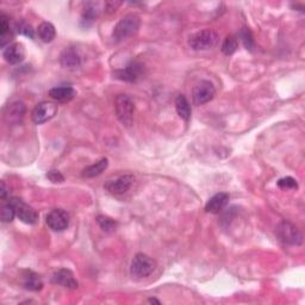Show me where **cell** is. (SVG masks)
<instances>
[{
  "mask_svg": "<svg viewBox=\"0 0 305 305\" xmlns=\"http://www.w3.org/2000/svg\"><path fill=\"white\" fill-rule=\"evenodd\" d=\"M141 20L135 15H127L114 26L112 37L116 42H122L135 35L140 29Z\"/></svg>",
  "mask_w": 305,
  "mask_h": 305,
  "instance_id": "cell-1",
  "label": "cell"
},
{
  "mask_svg": "<svg viewBox=\"0 0 305 305\" xmlns=\"http://www.w3.org/2000/svg\"><path fill=\"white\" fill-rule=\"evenodd\" d=\"M155 267H157V262L154 260L143 253H138L131 261L130 273L134 278L143 279L155 271Z\"/></svg>",
  "mask_w": 305,
  "mask_h": 305,
  "instance_id": "cell-2",
  "label": "cell"
},
{
  "mask_svg": "<svg viewBox=\"0 0 305 305\" xmlns=\"http://www.w3.org/2000/svg\"><path fill=\"white\" fill-rule=\"evenodd\" d=\"M114 111L117 118L126 127H130L134 120L135 105L133 99L127 95H118L114 100Z\"/></svg>",
  "mask_w": 305,
  "mask_h": 305,
  "instance_id": "cell-3",
  "label": "cell"
},
{
  "mask_svg": "<svg viewBox=\"0 0 305 305\" xmlns=\"http://www.w3.org/2000/svg\"><path fill=\"white\" fill-rule=\"evenodd\" d=\"M218 41L220 36L216 31L206 29L192 35L189 40V44L193 50H209L217 46Z\"/></svg>",
  "mask_w": 305,
  "mask_h": 305,
  "instance_id": "cell-4",
  "label": "cell"
},
{
  "mask_svg": "<svg viewBox=\"0 0 305 305\" xmlns=\"http://www.w3.org/2000/svg\"><path fill=\"white\" fill-rule=\"evenodd\" d=\"M58 107L56 104L50 102H42L37 104L31 113V118H33L35 124H43L50 120L55 114L57 113Z\"/></svg>",
  "mask_w": 305,
  "mask_h": 305,
  "instance_id": "cell-5",
  "label": "cell"
},
{
  "mask_svg": "<svg viewBox=\"0 0 305 305\" xmlns=\"http://www.w3.org/2000/svg\"><path fill=\"white\" fill-rule=\"evenodd\" d=\"M277 233H278L280 240L285 242L286 245L298 246L303 242V235L300 234V231L293 224L289 223V222H283L277 229Z\"/></svg>",
  "mask_w": 305,
  "mask_h": 305,
  "instance_id": "cell-6",
  "label": "cell"
},
{
  "mask_svg": "<svg viewBox=\"0 0 305 305\" xmlns=\"http://www.w3.org/2000/svg\"><path fill=\"white\" fill-rule=\"evenodd\" d=\"M215 95H216V88H215L212 82L203 80L193 88V102L196 105H204V104L212 100Z\"/></svg>",
  "mask_w": 305,
  "mask_h": 305,
  "instance_id": "cell-7",
  "label": "cell"
},
{
  "mask_svg": "<svg viewBox=\"0 0 305 305\" xmlns=\"http://www.w3.org/2000/svg\"><path fill=\"white\" fill-rule=\"evenodd\" d=\"M10 203H11L13 207H15L17 217H18L22 222H24V223L35 224L38 221V214L33 209V207L24 203L23 200H20L18 198H12L10 199Z\"/></svg>",
  "mask_w": 305,
  "mask_h": 305,
  "instance_id": "cell-8",
  "label": "cell"
},
{
  "mask_svg": "<svg viewBox=\"0 0 305 305\" xmlns=\"http://www.w3.org/2000/svg\"><path fill=\"white\" fill-rule=\"evenodd\" d=\"M46 222L51 230L64 231L69 225V215L62 209H54L47 215Z\"/></svg>",
  "mask_w": 305,
  "mask_h": 305,
  "instance_id": "cell-9",
  "label": "cell"
},
{
  "mask_svg": "<svg viewBox=\"0 0 305 305\" xmlns=\"http://www.w3.org/2000/svg\"><path fill=\"white\" fill-rule=\"evenodd\" d=\"M3 56L10 65H17L20 64L25 57V49L22 43H11L8 47L4 48L3 51Z\"/></svg>",
  "mask_w": 305,
  "mask_h": 305,
  "instance_id": "cell-10",
  "label": "cell"
},
{
  "mask_svg": "<svg viewBox=\"0 0 305 305\" xmlns=\"http://www.w3.org/2000/svg\"><path fill=\"white\" fill-rule=\"evenodd\" d=\"M51 282L55 285H60L62 287H66V289L75 290L78 287V282L75 280L73 273L65 268H61L55 272L53 277H51Z\"/></svg>",
  "mask_w": 305,
  "mask_h": 305,
  "instance_id": "cell-11",
  "label": "cell"
},
{
  "mask_svg": "<svg viewBox=\"0 0 305 305\" xmlns=\"http://www.w3.org/2000/svg\"><path fill=\"white\" fill-rule=\"evenodd\" d=\"M134 181L133 175H122L116 180H111L105 185L107 190L114 195H123L131 187V184Z\"/></svg>",
  "mask_w": 305,
  "mask_h": 305,
  "instance_id": "cell-12",
  "label": "cell"
},
{
  "mask_svg": "<svg viewBox=\"0 0 305 305\" xmlns=\"http://www.w3.org/2000/svg\"><path fill=\"white\" fill-rule=\"evenodd\" d=\"M228 202H229L228 193H224V192L217 193V195L211 197V198L207 200L205 205V211L210 214H220L221 211L227 206Z\"/></svg>",
  "mask_w": 305,
  "mask_h": 305,
  "instance_id": "cell-13",
  "label": "cell"
},
{
  "mask_svg": "<svg viewBox=\"0 0 305 305\" xmlns=\"http://www.w3.org/2000/svg\"><path fill=\"white\" fill-rule=\"evenodd\" d=\"M141 73H142V66L140 64H137V62H131L130 65H128L126 68L122 69V71L116 72V78H118L120 80H124V81L134 82L140 78Z\"/></svg>",
  "mask_w": 305,
  "mask_h": 305,
  "instance_id": "cell-14",
  "label": "cell"
},
{
  "mask_svg": "<svg viewBox=\"0 0 305 305\" xmlns=\"http://www.w3.org/2000/svg\"><path fill=\"white\" fill-rule=\"evenodd\" d=\"M25 113V106L22 102L9 104L5 110V118L9 123H18Z\"/></svg>",
  "mask_w": 305,
  "mask_h": 305,
  "instance_id": "cell-15",
  "label": "cell"
},
{
  "mask_svg": "<svg viewBox=\"0 0 305 305\" xmlns=\"http://www.w3.org/2000/svg\"><path fill=\"white\" fill-rule=\"evenodd\" d=\"M76 95L75 89L71 86H61V87H54L49 91V96L56 102L66 103L74 98Z\"/></svg>",
  "mask_w": 305,
  "mask_h": 305,
  "instance_id": "cell-16",
  "label": "cell"
},
{
  "mask_svg": "<svg viewBox=\"0 0 305 305\" xmlns=\"http://www.w3.org/2000/svg\"><path fill=\"white\" fill-rule=\"evenodd\" d=\"M13 34L11 27H10L9 18L5 15H2L0 16V46H2L3 49H4L5 46H9Z\"/></svg>",
  "mask_w": 305,
  "mask_h": 305,
  "instance_id": "cell-17",
  "label": "cell"
},
{
  "mask_svg": "<svg viewBox=\"0 0 305 305\" xmlns=\"http://www.w3.org/2000/svg\"><path fill=\"white\" fill-rule=\"evenodd\" d=\"M61 65L65 68L75 69L80 66V57L73 48H68L61 54Z\"/></svg>",
  "mask_w": 305,
  "mask_h": 305,
  "instance_id": "cell-18",
  "label": "cell"
},
{
  "mask_svg": "<svg viewBox=\"0 0 305 305\" xmlns=\"http://www.w3.org/2000/svg\"><path fill=\"white\" fill-rule=\"evenodd\" d=\"M175 109H176V112H178L180 118H182L185 122H189L191 118V112H192V110H191V105H190L189 100L186 99L185 96L180 95L176 97Z\"/></svg>",
  "mask_w": 305,
  "mask_h": 305,
  "instance_id": "cell-19",
  "label": "cell"
},
{
  "mask_svg": "<svg viewBox=\"0 0 305 305\" xmlns=\"http://www.w3.org/2000/svg\"><path fill=\"white\" fill-rule=\"evenodd\" d=\"M23 285L26 290L29 291H40L42 290L43 283H42V279L40 278V276L36 274V273L26 271L25 276H24Z\"/></svg>",
  "mask_w": 305,
  "mask_h": 305,
  "instance_id": "cell-20",
  "label": "cell"
},
{
  "mask_svg": "<svg viewBox=\"0 0 305 305\" xmlns=\"http://www.w3.org/2000/svg\"><path fill=\"white\" fill-rule=\"evenodd\" d=\"M107 166H109V161H107L106 158H104L102 160L97 161L96 164L86 167L84 171H82V176H85V178H95V176L102 174L107 168Z\"/></svg>",
  "mask_w": 305,
  "mask_h": 305,
  "instance_id": "cell-21",
  "label": "cell"
},
{
  "mask_svg": "<svg viewBox=\"0 0 305 305\" xmlns=\"http://www.w3.org/2000/svg\"><path fill=\"white\" fill-rule=\"evenodd\" d=\"M37 34L38 37H40L43 42L49 43L54 40L55 36H56V30H55V26L51 23L43 22L38 26Z\"/></svg>",
  "mask_w": 305,
  "mask_h": 305,
  "instance_id": "cell-22",
  "label": "cell"
},
{
  "mask_svg": "<svg viewBox=\"0 0 305 305\" xmlns=\"http://www.w3.org/2000/svg\"><path fill=\"white\" fill-rule=\"evenodd\" d=\"M238 47V41L237 38L233 36V35H229L224 38L223 43H222V51L225 55H233L235 51L237 50Z\"/></svg>",
  "mask_w": 305,
  "mask_h": 305,
  "instance_id": "cell-23",
  "label": "cell"
},
{
  "mask_svg": "<svg viewBox=\"0 0 305 305\" xmlns=\"http://www.w3.org/2000/svg\"><path fill=\"white\" fill-rule=\"evenodd\" d=\"M98 4H95V3H87L85 5L84 9V13H82V18L86 22H92L95 20L97 17H98Z\"/></svg>",
  "mask_w": 305,
  "mask_h": 305,
  "instance_id": "cell-24",
  "label": "cell"
},
{
  "mask_svg": "<svg viewBox=\"0 0 305 305\" xmlns=\"http://www.w3.org/2000/svg\"><path fill=\"white\" fill-rule=\"evenodd\" d=\"M15 30L18 34L24 35V36H27V37H30V38H34L35 37L33 26H31L29 23L24 22V20H19V22H17L15 24Z\"/></svg>",
  "mask_w": 305,
  "mask_h": 305,
  "instance_id": "cell-25",
  "label": "cell"
},
{
  "mask_svg": "<svg viewBox=\"0 0 305 305\" xmlns=\"http://www.w3.org/2000/svg\"><path fill=\"white\" fill-rule=\"evenodd\" d=\"M16 215V210L11 203L5 204V205L2 206V221L4 223H10V222L13 221Z\"/></svg>",
  "mask_w": 305,
  "mask_h": 305,
  "instance_id": "cell-26",
  "label": "cell"
},
{
  "mask_svg": "<svg viewBox=\"0 0 305 305\" xmlns=\"http://www.w3.org/2000/svg\"><path fill=\"white\" fill-rule=\"evenodd\" d=\"M97 222H98V223H99L100 228H102L103 230L107 231V233H110V231L116 230L117 223L113 220H111V218H109V217L98 216V217H97Z\"/></svg>",
  "mask_w": 305,
  "mask_h": 305,
  "instance_id": "cell-27",
  "label": "cell"
},
{
  "mask_svg": "<svg viewBox=\"0 0 305 305\" xmlns=\"http://www.w3.org/2000/svg\"><path fill=\"white\" fill-rule=\"evenodd\" d=\"M240 38H241L242 43H243V46L247 48V49L253 50V48H254L255 43H254V40H253L252 33L248 30V27H243V29L241 30Z\"/></svg>",
  "mask_w": 305,
  "mask_h": 305,
  "instance_id": "cell-28",
  "label": "cell"
},
{
  "mask_svg": "<svg viewBox=\"0 0 305 305\" xmlns=\"http://www.w3.org/2000/svg\"><path fill=\"white\" fill-rule=\"evenodd\" d=\"M278 186L283 190H291V189H297L298 184L296 181V179L291 178V176H286V178H283L279 180Z\"/></svg>",
  "mask_w": 305,
  "mask_h": 305,
  "instance_id": "cell-29",
  "label": "cell"
},
{
  "mask_svg": "<svg viewBox=\"0 0 305 305\" xmlns=\"http://www.w3.org/2000/svg\"><path fill=\"white\" fill-rule=\"evenodd\" d=\"M47 178L53 182H64L65 176L58 171H49L47 173Z\"/></svg>",
  "mask_w": 305,
  "mask_h": 305,
  "instance_id": "cell-30",
  "label": "cell"
},
{
  "mask_svg": "<svg viewBox=\"0 0 305 305\" xmlns=\"http://www.w3.org/2000/svg\"><path fill=\"white\" fill-rule=\"evenodd\" d=\"M119 5H120V3H113V2L106 3L105 9H106L109 12H113V11H116L117 6H119Z\"/></svg>",
  "mask_w": 305,
  "mask_h": 305,
  "instance_id": "cell-31",
  "label": "cell"
},
{
  "mask_svg": "<svg viewBox=\"0 0 305 305\" xmlns=\"http://www.w3.org/2000/svg\"><path fill=\"white\" fill-rule=\"evenodd\" d=\"M8 193H9L8 187H6L4 181H2V192H0V197H2L3 200L6 199V197H8Z\"/></svg>",
  "mask_w": 305,
  "mask_h": 305,
  "instance_id": "cell-32",
  "label": "cell"
},
{
  "mask_svg": "<svg viewBox=\"0 0 305 305\" xmlns=\"http://www.w3.org/2000/svg\"><path fill=\"white\" fill-rule=\"evenodd\" d=\"M149 303H155V304H160V301L159 300H157V299H154V298H150V299L148 300Z\"/></svg>",
  "mask_w": 305,
  "mask_h": 305,
  "instance_id": "cell-33",
  "label": "cell"
}]
</instances>
